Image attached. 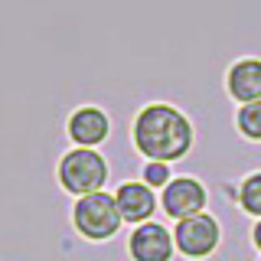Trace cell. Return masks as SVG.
Instances as JSON below:
<instances>
[{
    "label": "cell",
    "mask_w": 261,
    "mask_h": 261,
    "mask_svg": "<svg viewBox=\"0 0 261 261\" xmlns=\"http://www.w3.org/2000/svg\"><path fill=\"white\" fill-rule=\"evenodd\" d=\"M173 242L186 258H206L219 248V222L206 212L179 219L173 228Z\"/></svg>",
    "instance_id": "4"
},
{
    "label": "cell",
    "mask_w": 261,
    "mask_h": 261,
    "mask_svg": "<svg viewBox=\"0 0 261 261\" xmlns=\"http://www.w3.org/2000/svg\"><path fill=\"white\" fill-rule=\"evenodd\" d=\"M251 239H255V245H258V248H261V219H258V222H255V228H251Z\"/></svg>",
    "instance_id": "13"
},
{
    "label": "cell",
    "mask_w": 261,
    "mask_h": 261,
    "mask_svg": "<svg viewBox=\"0 0 261 261\" xmlns=\"http://www.w3.org/2000/svg\"><path fill=\"white\" fill-rule=\"evenodd\" d=\"M144 183L150 186V190H163V186L170 183V163H157L150 160L144 167Z\"/></svg>",
    "instance_id": "12"
},
{
    "label": "cell",
    "mask_w": 261,
    "mask_h": 261,
    "mask_svg": "<svg viewBox=\"0 0 261 261\" xmlns=\"http://www.w3.org/2000/svg\"><path fill=\"white\" fill-rule=\"evenodd\" d=\"M173 248H176L173 232L160 222L134 225V232L127 235V251L134 261H170Z\"/></svg>",
    "instance_id": "6"
},
{
    "label": "cell",
    "mask_w": 261,
    "mask_h": 261,
    "mask_svg": "<svg viewBox=\"0 0 261 261\" xmlns=\"http://www.w3.org/2000/svg\"><path fill=\"white\" fill-rule=\"evenodd\" d=\"M228 95L239 105L261 101V59H239L225 75Z\"/></svg>",
    "instance_id": "9"
},
{
    "label": "cell",
    "mask_w": 261,
    "mask_h": 261,
    "mask_svg": "<svg viewBox=\"0 0 261 261\" xmlns=\"http://www.w3.org/2000/svg\"><path fill=\"white\" fill-rule=\"evenodd\" d=\"M65 134H69V141L75 147H98V144L108 141L111 121H108V114H105L101 108L85 105V108H75L69 114V121H65Z\"/></svg>",
    "instance_id": "7"
},
{
    "label": "cell",
    "mask_w": 261,
    "mask_h": 261,
    "mask_svg": "<svg viewBox=\"0 0 261 261\" xmlns=\"http://www.w3.org/2000/svg\"><path fill=\"white\" fill-rule=\"evenodd\" d=\"M56 176H59L62 190L79 199V196L105 190V183H108V160L95 147H75V150L62 153Z\"/></svg>",
    "instance_id": "2"
},
{
    "label": "cell",
    "mask_w": 261,
    "mask_h": 261,
    "mask_svg": "<svg viewBox=\"0 0 261 261\" xmlns=\"http://www.w3.org/2000/svg\"><path fill=\"white\" fill-rule=\"evenodd\" d=\"M160 206L170 219H190V216H199L206 209V186L193 176H176L163 186V196H160Z\"/></svg>",
    "instance_id": "5"
},
{
    "label": "cell",
    "mask_w": 261,
    "mask_h": 261,
    "mask_svg": "<svg viewBox=\"0 0 261 261\" xmlns=\"http://www.w3.org/2000/svg\"><path fill=\"white\" fill-rule=\"evenodd\" d=\"M121 212H118V202H114V193H88V196H79L75 206H72V225L79 228L82 239L88 242H108L118 235L121 228Z\"/></svg>",
    "instance_id": "3"
},
{
    "label": "cell",
    "mask_w": 261,
    "mask_h": 261,
    "mask_svg": "<svg viewBox=\"0 0 261 261\" xmlns=\"http://www.w3.org/2000/svg\"><path fill=\"white\" fill-rule=\"evenodd\" d=\"M114 202H118L121 219L130 222V225L150 222V216L157 212V193H153L144 179H127V183H121L118 193H114Z\"/></svg>",
    "instance_id": "8"
},
{
    "label": "cell",
    "mask_w": 261,
    "mask_h": 261,
    "mask_svg": "<svg viewBox=\"0 0 261 261\" xmlns=\"http://www.w3.org/2000/svg\"><path fill=\"white\" fill-rule=\"evenodd\" d=\"M130 137H134V147L147 160L173 163V160L190 153L193 124L183 111L173 108V105H147V108L137 111Z\"/></svg>",
    "instance_id": "1"
},
{
    "label": "cell",
    "mask_w": 261,
    "mask_h": 261,
    "mask_svg": "<svg viewBox=\"0 0 261 261\" xmlns=\"http://www.w3.org/2000/svg\"><path fill=\"white\" fill-rule=\"evenodd\" d=\"M235 124L248 141H261V101H248L242 105L239 114H235Z\"/></svg>",
    "instance_id": "10"
},
{
    "label": "cell",
    "mask_w": 261,
    "mask_h": 261,
    "mask_svg": "<svg viewBox=\"0 0 261 261\" xmlns=\"http://www.w3.org/2000/svg\"><path fill=\"white\" fill-rule=\"evenodd\" d=\"M239 202L248 216L261 219V173H251L242 179V190H239Z\"/></svg>",
    "instance_id": "11"
}]
</instances>
